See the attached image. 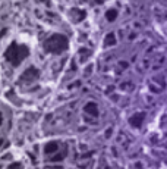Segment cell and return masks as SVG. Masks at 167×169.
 Returning a JSON list of instances; mask_svg holds the SVG:
<instances>
[{
  "label": "cell",
  "mask_w": 167,
  "mask_h": 169,
  "mask_svg": "<svg viewBox=\"0 0 167 169\" xmlns=\"http://www.w3.org/2000/svg\"><path fill=\"white\" fill-rule=\"evenodd\" d=\"M0 122H1V115H0Z\"/></svg>",
  "instance_id": "1"
}]
</instances>
